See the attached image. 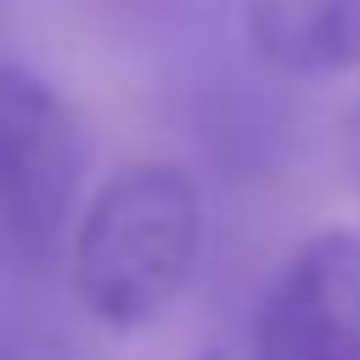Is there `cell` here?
I'll use <instances>...</instances> for the list:
<instances>
[{"mask_svg": "<svg viewBox=\"0 0 360 360\" xmlns=\"http://www.w3.org/2000/svg\"><path fill=\"white\" fill-rule=\"evenodd\" d=\"M0 360H90V349L39 315H0Z\"/></svg>", "mask_w": 360, "mask_h": 360, "instance_id": "5", "label": "cell"}, {"mask_svg": "<svg viewBox=\"0 0 360 360\" xmlns=\"http://www.w3.org/2000/svg\"><path fill=\"white\" fill-rule=\"evenodd\" d=\"M242 28L276 73L326 79L360 68V0H242Z\"/></svg>", "mask_w": 360, "mask_h": 360, "instance_id": "4", "label": "cell"}, {"mask_svg": "<svg viewBox=\"0 0 360 360\" xmlns=\"http://www.w3.org/2000/svg\"><path fill=\"white\" fill-rule=\"evenodd\" d=\"M253 360H360V231L304 236L253 309Z\"/></svg>", "mask_w": 360, "mask_h": 360, "instance_id": "3", "label": "cell"}, {"mask_svg": "<svg viewBox=\"0 0 360 360\" xmlns=\"http://www.w3.org/2000/svg\"><path fill=\"white\" fill-rule=\"evenodd\" d=\"M84 186V129L73 107L22 62L0 56V259L45 270L68 253Z\"/></svg>", "mask_w": 360, "mask_h": 360, "instance_id": "2", "label": "cell"}, {"mask_svg": "<svg viewBox=\"0 0 360 360\" xmlns=\"http://www.w3.org/2000/svg\"><path fill=\"white\" fill-rule=\"evenodd\" d=\"M197 360H225V354H214V349H208V354H197Z\"/></svg>", "mask_w": 360, "mask_h": 360, "instance_id": "7", "label": "cell"}, {"mask_svg": "<svg viewBox=\"0 0 360 360\" xmlns=\"http://www.w3.org/2000/svg\"><path fill=\"white\" fill-rule=\"evenodd\" d=\"M202 253V202L180 163L141 158L112 169V180L73 219V292L79 304L112 326H152L191 281Z\"/></svg>", "mask_w": 360, "mask_h": 360, "instance_id": "1", "label": "cell"}, {"mask_svg": "<svg viewBox=\"0 0 360 360\" xmlns=\"http://www.w3.org/2000/svg\"><path fill=\"white\" fill-rule=\"evenodd\" d=\"M338 146H343V169H349V180H354V191H360V101L343 112V135H338Z\"/></svg>", "mask_w": 360, "mask_h": 360, "instance_id": "6", "label": "cell"}]
</instances>
